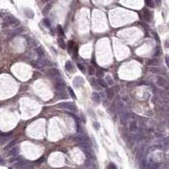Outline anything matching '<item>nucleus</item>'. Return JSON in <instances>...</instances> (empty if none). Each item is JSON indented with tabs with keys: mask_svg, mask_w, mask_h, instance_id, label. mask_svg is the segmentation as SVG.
Segmentation results:
<instances>
[{
	"mask_svg": "<svg viewBox=\"0 0 169 169\" xmlns=\"http://www.w3.org/2000/svg\"><path fill=\"white\" fill-rule=\"evenodd\" d=\"M97 83L99 84V85L101 86V87H107V84L106 82L105 81L101 78H98Z\"/></svg>",
	"mask_w": 169,
	"mask_h": 169,
	"instance_id": "obj_20",
	"label": "nucleus"
},
{
	"mask_svg": "<svg viewBox=\"0 0 169 169\" xmlns=\"http://www.w3.org/2000/svg\"><path fill=\"white\" fill-rule=\"evenodd\" d=\"M159 164L158 163H155L152 165L150 169H159Z\"/></svg>",
	"mask_w": 169,
	"mask_h": 169,
	"instance_id": "obj_40",
	"label": "nucleus"
},
{
	"mask_svg": "<svg viewBox=\"0 0 169 169\" xmlns=\"http://www.w3.org/2000/svg\"><path fill=\"white\" fill-rule=\"evenodd\" d=\"M129 118V115L127 113H124L120 117V123L122 125H126Z\"/></svg>",
	"mask_w": 169,
	"mask_h": 169,
	"instance_id": "obj_9",
	"label": "nucleus"
},
{
	"mask_svg": "<svg viewBox=\"0 0 169 169\" xmlns=\"http://www.w3.org/2000/svg\"><path fill=\"white\" fill-rule=\"evenodd\" d=\"M5 163L6 162H5V160L2 157L0 156V166H4V165H5Z\"/></svg>",
	"mask_w": 169,
	"mask_h": 169,
	"instance_id": "obj_41",
	"label": "nucleus"
},
{
	"mask_svg": "<svg viewBox=\"0 0 169 169\" xmlns=\"http://www.w3.org/2000/svg\"><path fill=\"white\" fill-rule=\"evenodd\" d=\"M35 52L40 57H43L45 55L44 52L41 47H38L35 49Z\"/></svg>",
	"mask_w": 169,
	"mask_h": 169,
	"instance_id": "obj_18",
	"label": "nucleus"
},
{
	"mask_svg": "<svg viewBox=\"0 0 169 169\" xmlns=\"http://www.w3.org/2000/svg\"><path fill=\"white\" fill-rule=\"evenodd\" d=\"M57 29H58V34H59L60 35H64V32L63 30H62V28L61 27V26L60 25H58L57 27Z\"/></svg>",
	"mask_w": 169,
	"mask_h": 169,
	"instance_id": "obj_34",
	"label": "nucleus"
},
{
	"mask_svg": "<svg viewBox=\"0 0 169 169\" xmlns=\"http://www.w3.org/2000/svg\"><path fill=\"white\" fill-rule=\"evenodd\" d=\"M88 169H97L95 167V166H94V165L93 164H92L91 166L89 167V168H87Z\"/></svg>",
	"mask_w": 169,
	"mask_h": 169,
	"instance_id": "obj_43",
	"label": "nucleus"
},
{
	"mask_svg": "<svg viewBox=\"0 0 169 169\" xmlns=\"http://www.w3.org/2000/svg\"><path fill=\"white\" fill-rule=\"evenodd\" d=\"M159 64V60L156 59H153L150 60L147 62V65L149 66H157Z\"/></svg>",
	"mask_w": 169,
	"mask_h": 169,
	"instance_id": "obj_22",
	"label": "nucleus"
},
{
	"mask_svg": "<svg viewBox=\"0 0 169 169\" xmlns=\"http://www.w3.org/2000/svg\"><path fill=\"white\" fill-rule=\"evenodd\" d=\"M117 109H118V113H121L123 111L124 106H123V105L122 104V103H121V102H120V103L118 105Z\"/></svg>",
	"mask_w": 169,
	"mask_h": 169,
	"instance_id": "obj_30",
	"label": "nucleus"
},
{
	"mask_svg": "<svg viewBox=\"0 0 169 169\" xmlns=\"http://www.w3.org/2000/svg\"><path fill=\"white\" fill-rule=\"evenodd\" d=\"M43 23L44 25L47 28H50L51 26V21L48 18H45V19H44L43 20Z\"/></svg>",
	"mask_w": 169,
	"mask_h": 169,
	"instance_id": "obj_31",
	"label": "nucleus"
},
{
	"mask_svg": "<svg viewBox=\"0 0 169 169\" xmlns=\"http://www.w3.org/2000/svg\"><path fill=\"white\" fill-rule=\"evenodd\" d=\"M44 160H45V158L44 157H42L38 159L36 161H35V163H38V164H40V163H41L42 162H43Z\"/></svg>",
	"mask_w": 169,
	"mask_h": 169,
	"instance_id": "obj_38",
	"label": "nucleus"
},
{
	"mask_svg": "<svg viewBox=\"0 0 169 169\" xmlns=\"http://www.w3.org/2000/svg\"><path fill=\"white\" fill-rule=\"evenodd\" d=\"M19 153V149L18 147H15L10 150L8 152V155L9 156H12L13 157H16Z\"/></svg>",
	"mask_w": 169,
	"mask_h": 169,
	"instance_id": "obj_13",
	"label": "nucleus"
},
{
	"mask_svg": "<svg viewBox=\"0 0 169 169\" xmlns=\"http://www.w3.org/2000/svg\"><path fill=\"white\" fill-rule=\"evenodd\" d=\"M4 20L5 24H6L7 25H13V26H16V25H19V21L18 20L17 18L12 15L6 16Z\"/></svg>",
	"mask_w": 169,
	"mask_h": 169,
	"instance_id": "obj_3",
	"label": "nucleus"
},
{
	"mask_svg": "<svg viewBox=\"0 0 169 169\" xmlns=\"http://www.w3.org/2000/svg\"><path fill=\"white\" fill-rule=\"evenodd\" d=\"M95 68L92 66H90L88 68V73L90 76H93L95 74Z\"/></svg>",
	"mask_w": 169,
	"mask_h": 169,
	"instance_id": "obj_29",
	"label": "nucleus"
},
{
	"mask_svg": "<svg viewBox=\"0 0 169 169\" xmlns=\"http://www.w3.org/2000/svg\"><path fill=\"white\" fill-rule=\"evenodd\" d=\"M21 31H22V29L21 28L15 29V30H12L9 32V36H10V37H13V36H15V35L20 34Z\"/></svg>",
	"mask_w": 169,
	"mask_h": 169,
	"instance_id": "obj_15",
	"label": "nucleus"
},
{
	"mask_svg": "<svg viewBox=\"0 0 169 169\" xmlns=\"http://www.w3.org/2000/svg\"><path fill=\"white\" fill-rule=\"evenodd\" d=\"M166 63L167 64V66L169 67V57H166Z\"/></svg>",
	"mask_w": 169,
	"mask_h": 169,
	"instance_id": "obj_44",
	"label": "nucleus"
},
{
	"mask_svg": "<svg viewBox=\"0 0 169 169\" xmlns=\"http://www.w3.org/2000/svg\"><path fill=\"white\" fill-rule=\"evenodd\" d=\"M77 66H78V68L79 69V70L81 71H82L83 73L85 72V68H84V67L82 65L80 64H77Z\"/></svg>",
	"mask_w": 169,
	"mask_h": 169,
	"instance_id": "obj_36",
	"label": "nucleus"
},
{
	"mask_svg": "<svg viewBox=\"0 0 169 169\" xmlns=\"http://www.w3.org/2000/svg\"><path fill=\"white\" fill-rule=\"evenodd\" d=\"M91 99L96 104H100L101 102V99L98 94L96 92H93L91 95Z\"/></svg>",
	"mask_w": 169,
	"mask_h": 169,
	"instance_id": "obj_11",
	"label": "nucleus"
},
{
	"mask_svg": "<svg viewBox=\"0 0 169 169\" xmlns=\"http://www.w3.org/2000/svg\"><path fill=\"white\" fill-rule=\"evenodd\" d=\"M52 5L50 3L47 4L45 5V6L44 7V8L43 9L42 11V13L43 15L44 16L47 15L49 13L50 10L52 9Z\"/></svg>",
	"mask_w": 169,
	"mask_h": 169,
	"instance_id": "obj_12",
	"label": "nucleus"
},
{
	"mask_svg": "<svg viewBox=\"0 0 169 169\" xmlns=\"http://www.w3.org/2000/svg\"><path fill=\"white\" fill-rule=\"evenodd\" d=\"M28 43H29V45H30V46H35L36 45V42L34 40L31 39L30 40H29V42H28Z\"/></svg>",
	"mask_w": 169,
	"mask_h": 169,
	"instance_id": "obj_39",
	"label": "nucleus"
},
{
	"mask_svg": "<svg viewBox=\"0 0 169 169\" xmlns=\"http://www.w3.org/2000/svg\"><path fill=\"white\" fill-rule=\"evenodd\" d=\"M49 76L51 78L56 79L60 76L59 72L56 69H51L49 71Z\"/></svg>",
	"mask_w": 169,
	"mask_h": 169,
	"instance_id": "obj_8",
	"label": "nucleus"
},
{
	"mask_svg": "<svg viewBox=\"0 0 169 169\" xmlns=\"http://www.w3.org/2000/svg\"><path fill=\"white\" fill-rule=\"evenodd\" d=\"M144 148L145 147L144 145H142L139 147V148L137 150V158L138 159H140L142 158V157L143 155V153H144Z\"/></svg>",
	"mask_w": 169,
	"mask_h": 169,
	"instance_id": "obj_14",
	"label": "nucleus"
},
{
	"mask_svg": "<svg viewBox=\"0 0 169 169\" xmlns=\"http://www.w3.org/2000/svg\"><path fill=\"white\" fill-rule=\"evenodd\" d=\"M141 25H143V26H144L145 28H147V27H148V25H146L145 23H141Z\"/></svg>",
	"mask_w": 169,
	"mask_h": 169,
	"instance_id": "obj_45",
	"label": "nucleus"
},
{
	"mask_svg": "<svg viewBox=\"0 0 169 169\" xmlns=\"http://www.w3.org/2000/svg\"><path fill=\"white\" fill-rule=\"evenodd\" d=\"M106 94L107 98L109 100H112L115 96V92L114 91L110 88H108L106 90Z\"/></svg>",
	"mask_w": 169,
	"mask_h": 169,
	"instance_id": "obj_10",
	"label": "nucleus"
},
{
	"mask_svg": "<svg viewBox=\"0 0 169 169\" xmlns=\"http://www.w3.org/2000/svg\"><path fill=\"white\" fill-rule=\"evenodd\" d=\"M145 4H146V5L150 7V8H153V7H155V3L153 2V1H149V0H146V1H145Z\"/></svg>",
	"mask_w": 169,
	"mask_h": 169,
	"instance_id": "obj_28",
	"label": "nucleus"
},
{
	"mask_svg": "<svg viewBox=\"0 0 169 169\" xmlns=\"http://www.w3.org/2000/svg\"><path fill=\"white\" fill-rule=\"evenodd\" d=\"M155 37L156 38V39L157 40V41H160V40H159V36H158V34H155Z\"/></svg>",
	"mask_w": 169,
	"mask_h": 169,
	"instance_id": "obj_46",
	"label": "nucleus"
},
{
	"mask_svg": "<svg viewBox=\"0 0 169 169\" xmlns=\"http://www.w3.org/2000/svg\"><path fill=\"white\" fill-rule=\"evenodd\" d=\"M106 81H107V82L108 83L109 85H112V84L113 83L112 79L111 78V77L109 75H107V76H106Z\"/></svg>",
	"mask_w": 169,
	"mask_h": 169,
	"instance_id": "obj_33",
	"label": "nucleus"
},
{
	"mask_svg": "<svg viewBox=\"0 0 169 169\" xmlns=\"http://www.w3.org/2000/svg\"><path fill=\"white\" fill-rule=\"evenodd\" d=\"M155 55L156 56H159L160 55H161V51L160 50L159 48H157L156 50V52H155Z\"/></svg>",
	"mask_w": 169,
	"mask_h": 169,
	"instance_id": "obj_42",
	"label": "nucleus"
},
{
	"mask_svg": "<svg viewBox=\"0 0 169 169\" xmlns=\"http://www.w3.org/2000/svg\"><path fill=\"white\" fill-rule=\"evenodd\" d=\"M58 107L60 108H65L72 111H76L77 107L76 104L73 102H63L58 105Z\"/></svg>",
	"mask_w": 169,
	"mask_h": 169,
	"instance_id": "obj_1",
	"label": "nucleus"
},
{
	"mask_svg": "<svg viewBox=\"0 0 169 169\" xmlns=\"http://www.w3.org/2000/svg\"><path fill=\"white\" fill-rule=\"evenodd\" d=\"M16 144V140H13L12 141H11L9 143H8V144L5 147V148H4V149L5 150H8L10 148L13 147L14 145H15Z\"/></svg>",
	"mask_w": 169,
	"mask_h": 169,
	"instance_id": "obj_21",
	"label": "nucleus"
},
{
	"mask_svg": "<svg viewBox=\"0 0 169 169\" xmlns=\"http://www.w3.org/2000/svg\"><path fill=\"white\" fill-rule=\"evenodd\" d=\"M85 83V80L81 76H76L72 81L73 85L75 88L80 87Z\"/></svg>",
	"mask_w": 169,
	"mask_h": 169,
	"instance_id": "obj_5",
	"label": "nucleus"
},
{
	"mask_svg": "<svg viewBox=\"0 0 169 169\" xmlns=\"http://www.w3.org/2000/svg\"><path fill=\"white\" fill-rule=\"evenodd\" d=\"M51 62L45 59H39L38 60L35 61L34 62V66L35 68H43L45 66H50Z\"/></svg>",
	"mask_w": 169,
	"mask_h": 169,
	"instance_id": "obj_4",
	"label": "nucleus"
},
{
	"mask_svg": "<svg viewBox=\"0 0 169 169\" xmlns=\"http://www.w3.org/2000/svg\"><path fill=\"white\" fill-rule=\"evenodd\" d=\"M91 85L94 88V89H97V90H100V87H99V86H98L99 84H98L97 81L95 79H93L92 80L91 82Z\"/></svg>",
	"mask_w": 169,
	"mask_h": 169,
	"instance_id": "obj_24",
	"label": "nucleus"
},
{
	"mask_svg": "<svg viewBox=\"0 0 169 169\" xmlns=\"http://www.w3.org/2000/svg\"><path fill=\"white\" fill-rule=\"evenodd\" d=\"M76 44V43L72 40H70L68 42V51L69 54H71L72 51Z\"/></svg>",
	"mask_w": 169,
	"mask_h": 169,
	"instance_id": "obj_17",
	"label": "nucleus"
},
{
	"mask_svg": "<svg viewBox=\"0 0 169 169\" xmlns=\"http://www.w3.org/2000/svg\"><path fill=\"white\" fill-rule=\"evenodd\" d=\"M96 76L98 78H101L104 76V72L101 70H98L96 72Z\"/></svg>",
	"mask_w": 169,
	"mask_h": 169,
	"instance_id": "obj_32",
	"label": "nucleus"
},
{
	"mask_svg": "<svg viewBox=\"0 0 169 169\" xmlns=\"http://www.w3.org/2000/svg\"><path fill=\"white\" fill-rule=\"evenodd\" d=\"M68 91H69V94H70V96L71 97V98L72 99H73V100H76V95L74 92H73L72 88L71 87H68Z\"/></svg>",
	"mask_w": 169,
	"mask_h": 169,
	"instance_id": "obj_27",
	"label": "nucleus"
},
{
	"mask_svg": "<svg viewBox=\"0 0 169 169\" xmlns=\"http://www.w3.org/2000/svg\"><path fill=\"white\" fill-rule=\"evenodd\" d=\"M65 68L66 70L68 71H70L72 68V64L70 61H67L66 62Z\"/></svg>",
	"mask_w": 169,
	"mask_h": 169,
	"instance_id": "obj_25",
	"label": "nucleus"
},
{
	"mask_svg": "<svg viewBox=\"0 0 169 169\" xmlns=\"http://www.w3.org/2000/svg\"><path fill=\"white\" fill-rule=\"evenodd\" d=\"M107 169H117V167L115 163L110 162L108 165Z\"/></svg>",
	"mask_w": 169,
	"mask_h": 169,
	"instance_id": "obj_35",
	"label": "nucleus"
},
{
	"mask_svg": "<svg viewBox=\"0 0 169 169\" xmlns=\"http://www.w3.org/2000/svg\"><path fill=\"white\" fill-rule=\"evenodd\" d=\"M129 129L130 131L131 132H134L137 129V125H136V122H135V121H133V122H131L130 124V127Z\"/></svg>",
	"mask_w": 169,
	"mask_h": 169,
	"instance_id": "obj_23",
	"label": "nucleus"
},
{
	"mask_svg": "<svg viewBox=\"0 0 169 169\" xmlns=\"http://www.w3.org/2000/svg\"><path fill=\"white\" fill-rule=\"evenodd\" d=\"M139 15L142 19L144 20L145 21L147 22V23H149V22L151 21L152 14L149 9H148L147 8H144L142 11L141 15Z\"/></svg>",
	"mask_w": 169,
	"mask_h": 169,
	"instance_id": "obj_2",
	"label": "nucleus"
},
{
	"mask_svg": "<svg viewBox=\"0 0 169 169\" xmlns=\"http://www.w3.org/2000/svg\"><path fill=\"white\" fill-rule=\"evenodd\" d=\"M57 42L58 45L62 49H65L66 48V44L63 38H58L57 39Z\"/></svg>",
	"mask_w": 169,
	"mask_h": 169,
	"instance_id": "obj_16",
	"label": "nucleus"
},
{
	"mask_svg": "<svg viewBox=\"0 0 169 169\" xmlns=\"http://www.w3.org/2000/svg\"><path fill=\"white\" fill-rule=\"evenodd\" d=\"M158 84H159V85L161 86H164L166 85L167 84V81L166 80H165L164 79L160 78L159 77V78L158 80Z\"/></svg>",
	"mask_w": 169,
	"mask_h": 169,
	"instance_id": "obj_26",
	"label": "nucleus"
},
{
	"mask_svg": "<svg viewBox=\"0 0 169 169\" xmlns=\"http://www.w3.org/2000/svg\"><path fill=\"white\" fill-rule=\"evenodd\" d=\"M76 141L79 143L89 142V137L88 135L85 133H81L75 138Z\"/></svg>",
	"mask_w": 169,
	"mask_h": 169,
	"instance_id": "obj_7",
	"label": "nucleus"
},
{
	"mask_svg": "<svg viewBox=\"0 0 169 169\" xmlns=\"http://www.w3.org/2000/svg\"><path fill=\"white\" fill-rule=\"evenodd\" d=\"M11 135H12V133H10V132L0 133V145H3L8 141L10 138Z\"/></svg>",
	"mask_w": 169,
	"mask_h": 169,
	"instance_id": "obj_6",
	"label": "nucleus"
},
{
	"mask_svg": "<svg viewBox=\"0 0 169 169\" xmlns=\"http://www.w3.org/2000/svg\"><path fill=\"white\" fill-rule=\"evenodd\" d=\"M93 126L96 130H99L100 128V124L97 122H94L93 123Z\"/></svg>",
	"mask_w": 169,
	"mask_h": 169,
	"instance_id": "obj_37",
	"label": "nucleus"
},
{
	"mask_svg": "<svg viewBox=\"0 0 169 169\" xmlns=\"http://www.w3.org/2000/svg\"><path fill=\"white\" fill-rule=\"evenodd\" d=\"M25 13L26 16L29 18H30V19H32V18H34V13L31 9H27L26 10H25Z\"/></svg>",
	"mask_w": 169,
	"mask_h": 169,
	"instance_id": "obj_19",
	"label": "nucleus"
}]
</instances>
